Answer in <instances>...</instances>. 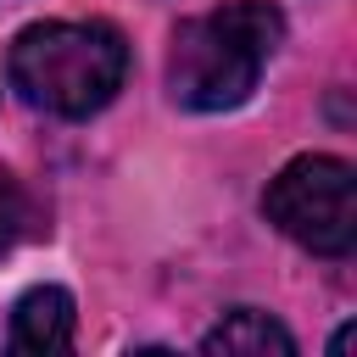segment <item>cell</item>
Masks as SVG:
<instances>
[{
    "mask_svg": "<svg viewBox=\"0 0 357 357\" xmlns=\"http://www.w3.org/2000/svg\"><path fill=\"white\" fill-rule=\"evenodd\" d=\"M279 39H284V17L268 0H229L218 11H201L173 33L167 95L184 112H229L257 89Z\"/></svg>",
    "mask_w": 357,
    "mask_h": 357,
    "instance_id": "1",
    "label": "cell"
},
{
    "mask_svg": "<svg viewBox=\"0 0 357 357\" xmlns=\"http://www.w3.org/2000/svg\"><path fill=\"white\" fill-rule=\"evenodd\" d=\"M17 95L50 117L100 112L128 78V45L106 22H33L6 61Z\"/></svg>",
    "mask_w": 357,
    "mask_h": 357,
    "instance_id": "2",
    "label": "cell"
},
{
    "mask_svg": "<svg viewBox=\"0 0 357 357\" xmlns=\"http://www.w3.org/2000/svg\"><path fill=\"white\" fill-rule=\"evenodd\" d=\"M262 212L296 245L318 257H346L357 245V173L340 156H296L268 184Z\"/></svg>",
    "mask_w": 357,
    "mask_h": 357,
    "instance_id": "3",
    "label": "cell"
},
{
    "mask_svg": "<svg viewBox=\"0 0 357 357\" xmlns=\"http://www.w3.org/2000/svg\"><path fill=\"white\" fill-rule=\"evenodd\" d=\"M73 296L61 284H39L11 307V351H61L73 346Z\"/></svg>",
    "mask_w": 357,
    "mask_h": 357,
    "instance_id": "4",
    "label": "cell"
},
{
    "mask_svg": "<svg viewBox=\"0 0 357 357\" xmlns=\"http://www.w3.org/2000/svg\"><path fill=\"white\" fill-rule=\"evenodd\" d=\"M201 351H223V357H290L296 351V335L279 324V318H268V312H257V307H234L218 329H206L201 335Z\"/></svg>",
    "mask_w": 357,
    "mask_h": 357,
    "instance_id": "5",
    "label": "cell"
},
{
    "mask_svg": "<svg viewBox=\"0 0 357 357\" xmlns=\"http://www.w3.org/2000/svg\"><path fill=\"white\" fill-rule=\"evenodd\" d=\"M45 223H39V206H33V195L11 178V173H0V257L11 251V245H22L28 234H39Z\"/></svg>",
    "mask_w": 357,
    "mask_h": 357,
    "instance_id": "6",
    "label": "cell"
}]
</instances>
